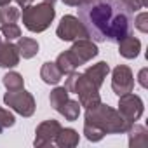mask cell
I'll return each instance as SVG.
<instances>
[{"mask_svg": "<svg viewBox=\"0 0 148 148\" xmlns=\"http://www.w3.org/2000/svg\"><path fill=\"white\" fill-rule=\"evenodd\" d=\"M82 26L96 42L119 44L132 32V12L122 0H94L79 7Z\"/></svg>", "mask_w": 148, "mask_h": 148, "instance_id": "obj_1", "label": "cell"}, {"mask_svg": "<svg viewBox=\"0 0 148 148\" xmlns=\"http://www.w3.org/2000/svg\"><path fill=\"white\" fill-rule=\"evenodd\" d=\"M54 19V7L52 4H38L35 7H26L23 12V21L28 30L32 32H42L45 30L51 21Z\"/></svg>", "mask_w": 148, "mask_h": 148, "instance_id": "obj_2", "label": "cell"}, {"mask_svg": "<svg viewBox=\"0 0 148 148\" xmlns=\"http://www.w3.org/2000/svg\"><path fill=\"white\" fill-rule=\"evenodd\" d=\"M96 54H98V49H96L92 44H89V42H80V44H77L73 49H70L68 54H61V56H59V59H58V63L61 64L59 70H61V71H70L71 68H75L77 64L87 61L89 58H92V56H96Z\"/></svg>", "mask_w": 148, "mask_h": 148, "instance_id": "obj_3", "label": "cell"}, {"mask_svg": "<svg viewBox=\"0 0 148 148\" xmlns=\"http://www.w3.org/2000/svg\"><path fill=\"white\" fill-rule=\"evenodd\" d=\"M58 37L61 40H75V38L87 37V32L79 23V19H75L73 16H66V18H63V21L58 28Z\"/></svg>", "mask_w": 148, "mask_h": 148, "instance_id": "obj_4", "label": "cell"}, {"mask_svg": "<svg viewBox=\"0 0 148 148\" xmlns=\"http://www.w3.org/2000/svg\"><path fill=\"white\" fill-rule=\"evenodd\" d=\"M25 101H32V96L26 94L25 91L23 92H7L5 94V103L7 105L14 106L18 112H21L25 115H30L33 112V105H28V103L25 105Z\"/></svg>", "mask_w": 148, "mask_h": 148, "instance_id": "obj_5", "label": "cell"}, {"mask_svg": "<svg viewBox=\"0 0 148 148\" xmlns=\"http://www.w3.org/2000/svg\"><path fill=\"white\" fill-rule=\"evenodd\" d=\"M113 89L117 91V94H124L131 89L132 80H131V71L125 66H119L113 73Z\"/></svg>", "mask_w": 148, "mask_h": 148, "instance_id": "obj_6", "label": "cell"}, {"mask_svg": "<svg viewBox=\"0 0 148 148\" xmlns=\"http://www.w3.org/2000/svg\"><path fill=\"white\" fill-rule=\"evenodd\" d=\"M18 49L11 44L7 45H0V66H5V68H11V66H16L18 64Z\"/></svg>", "mask_w": 148, "mask_h": 148, "instance_id": "obj_7", "label": "cell"}, {"mask_svg": "<svg viewBox=\"0 0 148 148\" xmlns=\"http://www.w3.org/2000/svg\"><path fill=\"white\" fill-rule=\"evenodd\" d=\"M120 44V54L125 56V58H136L138 56V51H139V40L132 38L131 35L127 38H124Z\"/></svg>", "mask_w": 148, "mask_h": 148, "instance_id": "obj_8", "label": "cell"}, {"mask_svg": "<svg viewBox=\"0 0 148 148\" xmlns=\"http://www.w3.org/2000/svg\"><path fill=\"white\" fill-rule=\"evenodd\" d=\"M42 79L47 84H58L61 79V70H58L54 63H45V66L42 68Z\"/></svg>", "mask_w": 148, "mask_h": 148, "instance_id": "obj_9", "label": "cell"}, {"mask_svg": "<svg viewBox=\"0 0 148 148\" xmlns=\"http://www.w3.org/2000/svg\"><path fill=\"white\" fill-rule=\"evenodd\" d=\"M19 52L23 54V58H32L33 54H37L38 51V45L35 40H30V38H21L19 40V45H18Z\"/></svg>", "mask_w": 148, "mask_h": 148, "instance_id": "obj_10", "label": "cell"}, {"mask_svg": "<svg viewBox=\"0 0 148 148\" xmlns=\"http://www.w3.org/2000/svg\"><path fill=\"white\" fill-rule=\"evenodd\" d=\"M18 16H19V12H18V9H14V7H5V9H2L0 11V21L2 23H14L16 19H18Z\"/></svg>", "mask_w": 148, "mask_h": 148, "instance_id": "obj_11", "label": "cell"}, {"mask_svg": "<svg viewBox=\"0 0 148 148\" xmlns=\"http://www.w3.org/2000/svg\"><path fill=\"white\" fill-rule=\"evenodd\" d=\"M51 101H52L54 108L59 110L61 105H64V101H66V91H64V89H56V91L52 92V96H51Z\"/></svg>", "mask_w": 148, "mask_h": 148, "instance_id": "obj_12", "label": "cell"}, {"mask_svg": "<svg viewBox=\"0 0 148 148\" xmlns=\"http://www.w3.org/2000/svg\"><path fill=\"white\" fill-rule=\"evenodd\" d=\"M4 82H5V86L9 89H18V87L23 86V79L18 75V73H9V75H5Z\"/></svg>", "mask_w": 148, "mask_h": 148, "instance_id": "obj_13", "label": "cell"}, {"mask_svg": "<svg viewBox=\"0 0 148 148\" xmlns=\"http://www.w3.org/2000/svg\"><path fill=\"white\" fill-rule=\"evenodd\" d=\"M2 32H4V35H5V38H7V40H11V38H18V37L21 35L19 28H18L14 23H9V26H7V25H4Z\"/></svg>", "mask_w": 148, "mask_h": 148, "instance_id": "obj_14", "label": "cell"}, {"mask_svg": "<svg viewBox=\"0 0 148 148\" xmlns=\"http://www.w3.org/2000/svg\"><path fill=\"white\" fill-rule=\"evenodd\" d=\"M14 124V117L11 113H5L4 110H0V129L4 125H12Z\"/></svg>", "mask_w": 148, "mask_h": 148, "instance_id": "obj_15", "label": "cell"}, {"mask_svg": "<svg viewBox=\"0 0 148 148\" xmlns=\"http://www.w3.org/2000/svg\"><path fill=\"white\" fill-rule=\"evenodd\" d=\"M30 2H33V0H18V4H19V5H23V7H26Z\"/></svg>", "mask_w": 148, "mask_h": 148, "instance_id": "obj_16", "label": "cell"}, {"mask_svg": "<svg viewBox=\"0 0 148 148\" xmlns=\"http://www.w3.org/2000/svg\"><path fill=\"white\" fill-rule=\"evenodd\" d=\"M5 4H9V0H0V5H5Z\"/></svg>", "mask_w": 148, "mask_h": 148, "instance_id": "obj_17", "label": "cell"}, {"mask_svg": "<svg viewBox=\"0 0 148 148\" xmlns=\"http://www.w3.org/2000/svg\"><path fill=\"white\" fill-rule=\"evenodd\" d=\"M47 2H51V4H52V2H54V0H47Z\"/></svg>", "mask_w": 148, "mask_h": 148, "instance_id": "obj_18", "label": "cell"}, {"mask_svg": "<svg viewBox=\"0 0 148 148\" xmlns=\"http://www.w3.org/2000/svg\"><path fill=\"white\" fill-rule=\"evenodd\" d=\"M87 2H94V0H87Z\"/></svg>", "mask_w": 148, "mask_h": 148, "instance_id": "obj_19", "label": "cell"}]
</instances>
